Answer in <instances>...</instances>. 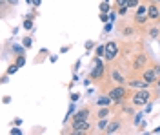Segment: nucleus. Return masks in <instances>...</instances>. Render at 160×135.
<instances>
[{
    "instance_id": "nucleus-1",
    "label": "nucleus",
    "mask_w": 160,
    "mask_h": 135,
    "mask_svg": "<svg viewBox=\"0 0 160 135\" xmlns=\"http://www.w3.org/2000/svg\"><path fill=\"white\" fill-rule=\"evenodd\" d=\"M108 95L111 97V101L115 104H122L126 101V97H128V88H126V86H115V88L109 90Z\"/></svg>"
},
{
    "instance_id": "nucleus-2",
    "label": "nucleus",
    "mask_w": 160,
    "mask_h": 135,
    "mask_svg": "<svg viewBox=\"0 0 160 135\" xmlns=\"http://www.w3.org/2000/svg\"><path fill=\"white\" fill-rule=\"evenodd\" d=\"M91 128V122L89 121H73L71 122V133L73 135H84L88 133Z\"/></svg>"
},
{
    "instance_id": "nucleus-3",
    "label": "nucleus",
    "mask_w": 160,
    "mask_h": 135,
    "mask_svg": "<svg viewBox=\"0 0 160 135\" xmlns=\"http://www.w3.org/2000/svg\"><path fill=\"white\" fill-rule=\"evenodd\" d=\"M149 99H151V95H149V91H148V88H146V90H138L137 93L133 95L131 104H133V106H146V104L149 102Z\"/></svg>"
},
{
    "instance_id": "nucleus-4",
    "label": "nucleus",
    "mask_w": 160,
    "mask_h": 135,
    "mask_svg": "<svg viewBox=\"0 0 160 135\" xmlns=\"http://www.w3.org/2000/svg\"><path fill=\"white\" fill-rule=\"evenodd\" d=\"M104 75H106V68H104V64H102V60H100V57H98V59H95V66H93V70L89 73V79L100 80Z\"/></svg>"
},
{
    "instance_id": "nucleus-5",
    "label": "nucleus",
    "mask_w": 160,
    "mask_h": 135,
    "mask_svg": "<svg viewBox=\"0 0 160 135\" xmlns=\"http://www.w3.org/2000/svg\"><path fill=\"white\" fill-rule=\"evenodd\" d=\"M148 62H149L148 55H146V53H138V55L135 57V60H133V70H137V71H144V70L148 68Z\"/></svg>"
},
{
    "instance_id": "nucleus-6",
    "label": "nucleus",
    "mask_w": 160,
    "mask_h": 135,
    "mask_svg": "<svg viewBox=\"0 0 160 135\" xmlns=\"http://www.w3.org/2000/svg\"><path fill=\"white\" fill-rule=\"evenodd\" d=\"M117 55H118V44L117 42H108L106 44V55H104V59L106 60H115Z\"/></svg>"
},
{
    "instance_id": "nucleus-7",
    "label": "nucleus",
    "mask_w": 160,
    "mask_h": 135,
    "mask_svg": "<svg viewBox=\"0 0 160 135\" xmlns=\"http://www.w3.org/2000/svg\"><path fill=\"white\" fill-rule=\"evenodd\" d=\"M142 79L148 80L149 84H155L157 80H158V77H157V73H155V70H153V66H151V68H146V70L142 71Z\"/></svg>"
},
{
    "instance_id": "nucleus-8",
    "label": "nucleus",
    "mask_w": 160,
    "mask_h": 135,
    "mask_svg": "<svg viewBox=\"0 0 160 135\" xmlns=\"http://www.w3.org/2000/svg\"><path fill=\"white\" fill-rule=\"evenodd\" d=\"M148 17H149L151 20H158L160 18V6L158 4L151 2L149 6H148Z\"/></svg>"
},
{
    "instance_id": "nucleus-9",
    "label": "nucleus",
    "mask_w": 160,
    "mask_h": 135,
    "mask_svg": "<svg viewBox=\"0 0 160 135\" xmlns=\"http://www.w3.org/2000/svg\"><path fill=\"white\" fill-rule=\"evenodd\" d=\"M89 108H82L80 112H77V113L73 115V121H89Z\"/></svg>"
},
{
    "instance_id": "nucleus-10",
    "label": "nucleus",
    "mask_w": 160,
    "mask_h": 135,
    "mask_svg": "<svg viewBox=\"0 0 160 135\" xmlns=\"http://www.w3.org/2000/svg\"><path fill=\"white\" fill-rule=\"evenodd\" d=\"M151 84L148 80H144V79H135V80H129V88H137V90H146V88H149Z\"/></svg>"
},
{
    "instance_id": "nucleus-11",
    "label": "nucleus",
    "mask_w": 160,
    "mask_h": 135,
    "mask_svg": "<svg viewBox=\"0 0 160 135\" xmlns=\"http://www.w3.org/2000/svg\"><path fill=\"white\" fill-rule=\"evenodd\" d=\"M120 121H113V122H109V124H108V128H106V130H104V132H106V133L108 135H111V133H117V132H118L120 130Z\"/></svg>"
},
{
    "instance_id": "nucleus-12",
    "label": "nucleus",
    "mask_w": 160,
    "mask_h": 135,
    "mask_svg": "<svg viewBox=\"0 0 160 135\" xmlns=\"http://www.w3.org/2000/svg\"><path fill=\"white\" fill-rule=\"evenodd\" d=\"M111 79L117 80L118 84H126V79L122 77V73H120L118 70H111Z\"/></svg>"
},
{
    "instance_id": "nucleus-13",
    "label": "nucleus",
    "mask_w": 160,
    "mask_h": 135,
    "mask_svg": "<svg viewBox=\"0 0 160 135\" xmlns=\"http://www.w3.org/2000/svg\"><path fill=\"white\" fill-rule=\"evenodd\" d=\"M135 15H138V17H148V6L146 4H140L137 11H135Z\"/></svg>"
},
{
    "instance_id": "nucleus-14",
    "label": "nucleus",
    "mask_w": 160,
    "mask_h": 135,
    "mask_svg": "<svg viewBox=\"0 0 160 135\" xmlns=\"http://www.w3.org/2000/svg\"><path fill=\"white\" fill-rule=\"evenodd\" d=\"M113 101H111V97L108 95V97H100V99H97V106H108V104H111Z\"/></svg>"
},
{
    "instance_id": "nucleus-15",
    "label": "nucleus",
    "mask_w": 160,
    "mask_h": 135,
    "mask_svg": "<svg viewBox=\"0 0 160 135\" xmlns=\"http://www.w3.org/2000/svg\"><path fill=\"white\" fill-rule=\"evenodd\" d=\"M109 115V108L108 106H102L98 110V119H104V117H108Z\"/></svg>"
},
{
    "instance_id": "nucleus-16",
    "label": "nucleus",
    "mask_w": 160,
    "mask_h": 135,
    "mask_svg": "<svg viewBox=\"0 0 160 135\" xmlns=\"http://www.w3.org/2000/svg\"><path fill=\"white\" fill-rule=\"evenodd\" d=\"M95 53H97V57H104V55H106V46H102V44L97 46V48H95Z\"/></svg>"
},
{
    "instance_id": "nucleus-17",
    "label": "nucleus",
    "mask_w": 160,
    "mask_h": 135,
    "mask_svg": "<svg viewBox=\"0 0 160 135\" xmlns=\"http://www.w3.org/2000/svg\"><path fill=\"white\" fill-rule=\"evenodd\" d=\"M97 128H98V130H106V128H108V121H106V117H104V119H98Z\"/></svg>"
},
{
    "instance_id": "nucleus-18",
    "label": "nucleus",
    "mask_w": 160,
    "mask_h": 135,
    "mask_svg": "<svg viewBox=\"0 0 160 135\" xmlns=\"http://www.w3.org/2000/svg\"><path fill=\"white\" fill-rule=\"evenodd\" d=\"M128 6H129V9H137L140 6V2L138 0H128Z\"/></svg>"
},
{
    "instance_id": "nucleus-19",
    "label": "nucleus",
    "mask_w": 160,
    "mask_h": 135,
    "mask_svg": "<svg viewBox=\"0 0 160 135\" xmlns=\"http://www.w3.org/2000/svg\"><path fill=\"white\" fill-rule=\"evenodd\" d=\"M148 18H149V17H138V15H135V22H137V24H146Z\"/></svg>"
},
{
    "instance_id": "nucleus-20",
    "label": "nucleus",
    "mask_w": 160,
    "mask_h": 135,
    "mask_svg": "<svg viewBox=\"0 0 160 135\" xmlns=\"http://www.w3.org/2000/svg\"><path fill=\"white\" fill-rule=\"evenodd\" d=\"M100 11H102V13H108V11H109V2L104 0V2L100 4Z\"/></svg>"
},
{
    "instance_id": "nucleus-21",
    "label": "nucleus",
    "mask_w": 160,
    "mask_h": 135,
    "mask_svg": "<svg viewBox=\"0 0 160 135\" xmlns=\"http://www.w3.org/2000/svg\"><path fill=\"white\" fill-rule=\"evenodd\" d=\"M24 64H26V57H24V55H18V57H17V66L22 68Z\"/></svg>"
},
{
    "instance_id": "nucleus-22",
    "label": "nucleus",
    "mask_w": 160,
    "mask_h": 135,
    "mask_svg": "<svg viewBox=\"0 0 160 135\" xmlns=\"http://www.w3.org/2000/svg\"><path fill=\"white\" fill-rule=\"evenodd\" d=\"M158 35H160V29H158V28H153V29H149V37H151V39H157Z\"/></svg>"
},
{
    "instance_id": "nucleus-23",
    "label": "nucleus",
    "mask_w": 160,
    "mask_h": 135,
    "mask_svg": "<svg viewBox=\"0 0 160 135\" xmlns=\"http://www.w3.org/2000/svg\"><path fill=\"white\" fill-rule=\"evenodd\" d=\"M128 11H129V6H120V8H118V15H120V17H124Z\"/></svg>"
},
{
    "instance_id": "nucleus-24",
    "label": "nucleus",
    "mask_w": 160,
    "mask_h": 135,
    "mask_svg": "<svg viewBox=\"0 0 160 135\" xmlns=\"http://www.w3.org/2000/svg\"><path fill=\"white\" fill-rule=\"evenodd\" d=\"M17 70H18V66H17V64H11L9 68H8V75H13V73H17Z\"/></svg>"
},
{
    "instance_id": "nucleus-25",
    "label": "nucleus",
    "mask_w": 160,
    "mask_h": 135,
    "mask_svg": "<svg viewBox=\"0 0 160 135\" xmlns=\"http://www.w3.org/2000/svg\"><path fill=\"white\" fill-rule=\"evenodd\" d=\"M31 28H33V20L31 18H26L24 20V29H31Z\"/></svg>"
},
{
    "instance_id": "nucleus-26",
    "label": "nucleus",
    "mask_w": 160,
    "mask_h": 135,
    "mask_svg": "<svg viewBox=\"0 0 160 135\" xmlns=\"http://www.w3.org/2000/svg\"><path fill=\"white\" fill-rule=\"evenodd\" d=\"M22 44H24V48H28V49H29V48H31V44H33V40H31L29 37H26V39H24V42H22Z\"/></svg>"
},
{
    "instance_id": "nucleus-27",
    "label": "nucleus",
    "mask_w": 160,
    "mask_h": 135,
    "mask_svg": "<svg viewBox=\"0 0 160 135\" xmlns=\"http://www.w3.org/2000/svg\"><path fill=\"white\" fill-rule=\"evenodd\" d=\"M122 33H124V35H133V28H124Z\"/></svg>"
},
{
    "instance_id": "nucleus-28",
    "label": "nucleus",
    "mask_w": 160,
    "mask_h": 135,
    "mask_svg": "<svg viewBox=\"0 0 160 135\" xmlns=\"http://www.w3.org/2000/svg\"><path fill=\"white\" fill-rule=\"evenodd\" d=\"M153 70H155V73H157V77L160 79V66L157 64V66H153Z\"/></svg>"
},
{
    "instance_id": "nucleus-29",
    "label": "nucleus",
    "mask_w": 160,
    "mask_h": 135,
    "mask_svg": "<svg viewBox=\"0 0 160 135\" xmlns=\"http://www.w3.org/2000/svg\"><path fill=\"white\" fill-rule=\"evenodd\" d=\"M117 6H128V0H117Z\"/></svg>"
},
{
    "instance_id": "nucleus-30",
    "label": "nucleus",
    "mask_w": 160,
    "mask_h": 135,
    "mask_svg": "<svg viewBox=\"0 0 160 135\" xmlns=\"http://www.w3.org/2000/svg\"><path fill=\"white\" fill-rule=\"evenodd\" d=\"M93 48H95L93 42H86V49H93Z\"/></svg>"
},
{
    "instance_id": "nucleus-31",
    "label": "nucleus",
    "mask_w": 160,
    "mask_h": 135,
    "mask_svg": "<svg viewBox=\"0 0 160 135\" xmlns=\"http://www.w3.org/2000/svg\"><path fill=\"white\" fill-rule=\"evenodd\" d=\"M140 119H142V113H137V117H135V124H138Z\"/></svg>"
},
{
    "instance_id": "nucleus-32",
    "label": "nucleus",
    "mask_w": 160,
    "mask_h": 135,
    "mask_svg": "<svg viewBox=\"0 0 160 135\" xmlns=\"http://www.w3.org/2000/svg\"><path fill=\"white\" fill-rule=\"evenodd\" d=\"M111 28H113V24H111V22H108V24H106V28H104V29H106V31H111Z\"/></svg>"
},
{
    "instance_id": "nucleus-33",
    "label": "nucleus",
    "mask_w": 160,
    "mask_h": 135,
    "mask_svg": "<svg viewBox=\"0 0 160 135\" xmlns=\"http://www.w3.org/2000/svg\"><path fill=\"white\" fill-rule=\"evenodd\" d=\"M13 133H15V135H20V130H18V128H13V130H11V135H13Z\"/></svg>"
},
{
    "instance_id": "nucleus-34",
    "label": "nucleus",
    "mask_w": 160,
    "mask_h": 135,
    "mask_svg": "<svg viewBox=\"0 0 160 135\" xmlns=\"http://www.w3.org/2000/svg\"><path fill=\"white\" fill-rule=\"evenodd\" d=\"M124 112H126V113H133V108H128V106H126V108H124Z\"/></svg>"
},
{
    "instance_id": "nucleus-35",
    "label": "nucleus",
    "mask_w": 160,
    "mask_h": 135,
    "mask_svg": "<svg viewBox=\"0 0 160 135\" xmlns=\"http://www.w3.org/2000/svg\"><path fill=\"white\" fill-rule=\"evenodd\" d=\"M115 18H117V15H115V13H109V20L113 22V20H115Z\"/></svg>"
},
{
    "instance_id": "nucleus-36",
    "label": "nucleus",
    "mask_w": 160,
    "mask_h": 135,
    "mask_svg": "<svg viewBox=\"0 0 160 135\" xmlns=\"http://www.w3.org/2000/svg\"><path fill=\"white\" fill-rule=\"evenodd\" d=\"M6 2H9L11 6H15V4H17V2H18V0H6Z\"/></svg>"
},
{
    "instance_id": "nucleus-37",
    "label": "nucleus",
    "mask_w": 160,
    "mask_h": 135,
    "mask_svg": "<svg viewBox=\"0 0 160 135\" xmlns=\"http://www.w3.org/2000/svg\"><path fill=\"white\" fill-rule=\"evenodd\" d=\"M31 2H33L35 6H38V4H40V0H31Z\"/></svg>"
},
{
    "instance_id": "nucleus-38",
    "label": "nucleus",
    "mask_w": 160,
    "mask_h": 135,
    "mask_svg": "<svg viewBox=\"0 0 160 135\" xmlns=\"http://www.w3.org/2000/svg\"><path fill=\"white\" fill-rule=\"evenodd\" d=\"M151 2H155V4H158L160 6V0H151Z\"/></svg>"
},
{
    "instance_id": "nucleus-39",
    "label": "nucleus",
    "mask_w": 160,
    "mask_h": 135,
    "mask_svg": "<svg viewBox=\"0 0 160 135\" xmlns=\"http://www.w3.org/2000/svg\"><path fill=\"white\" fill-rule=\"evenodd\" d=\"M157 82H158V86H160V79H158V80H157Z\"/></svg>"
}]
</instances>
